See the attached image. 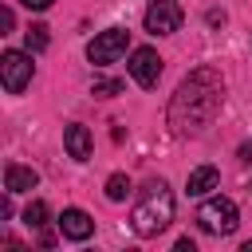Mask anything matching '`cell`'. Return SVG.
Here are the masks:
<instances>
[{"label": "cell", "mask_w": 252, "mask_h": 252, "mask_svg": "<svg viewBox=\"0 0 252 252\" xmlns=\"http://www.w3.org/2000/svg\"><path fill=\"white\" fill-rule=\"evenodd\" d=\"M220 102H224L220 71H213V67L189 71L181 79V87L173 91V98H169V126H173V134L189 138V134L209 130V122L217 118Z\"/></svg>", "instance_id": "1"}, {"label": "cell", "mask_w": 252, "mask_h": 252, "mask_svg": "<svg viewBox=\"0 0 252 252\" xmlns=\"http://www.w3.org/2000/svg\"><path fill=\"white\" fill-rule=\"evenodd\" d=\"M0 79H4V91H8V94H20V91L32 83V51L8 47V51L0 55Z\"/></svg>", "instance_id": "4"}, {"label": "cell", "mask_w": 252, "mask_h": 252, "mask_svg": "<svg viewBox=\"0 0 252 252\" xmlns=\"http://www.w3.org/2000/svg\"><path fill=\"white\" fill-rule=\"evenodd\" d=\"M59 232H63L67 240H87V236L94 232V220H91V213H83V209H63V213H59Z\"/></svg>", "instance_id": "8"}, {"label": "cell", "mask_w": 252, "mask_h": 252, "mask_svg": "<svg viewBox=\"0 0 252 252\" xmlns=\"http://www.w3.org/2000/svg\"><path fill=\"white\" fill-rule=\"evenodd\" d=\"M20 4H24L28 12H47V8L55 4V0H20Z\"/></svg>", "instance_id": "16"}, {"label": "cell", "mask_w": 252, "mask_h": 252, "mask_svg": "<svg viewBox=\"0 0 252 252\" xmlns=\"http://www.w3.org/2000/svg\"><path fill=\"white\" fill-rule=\"evenodd\" d=\"M24 224H28V228H43V224H47V205H43V201H32V205L24 209Z\"/></svg>", "instance_id": "14"}, {"label": "cell", "mask_w": 252, "mask_h": 252, "mask_svg": "<svg viewBox=\"0 0 252 252\" xmlns=\"http://www.w3.org/2000/svg\"><path fill=\"white\" fill-rule=\"evenodd\" d=\"M126 193H130V177L126 173H110L106 177V197L110 201H126Z\"/></svg>", "instance_id": "12"}, {"label": "cell", "mask_w": 252, "mask_h": 252, "mask_svg": "<svg viewBox=\"0 0 252 252\" xmlns=\"http://www.w3.org/2000/svg\"><path fill=\"white\" fill-rule=\"evenodd\" d=\"M12 24H16V16H12V8H4V12H0V28L12 32Z\"/></svg>", "instance_id": "17"}, {"label": "cell", "mask_w": 252, "mask_h": 252, "mask_svg": "<svg viewBox=\"0 0 252 252\" xmlns=\"http://www.w3.org/2000/svg\"><path fill=\"white\" fill-rule=\"evenodd\" d=\"M63 146H67V154H71L75 161H87L91 150H94V138H91V130H87L83 122H71V126L63 130Z\"/></svg>", "instance_id": "9"}, {"label": "cell", "mask_w": 252, "mask_h": 252, "mask_svg": "<svg viewBox=\"0 0 252 252\" xmlns=\"http://www.w3.org/2000/svg\"><path fill=\"white\" fill-rule=\"evenodd\" d=\"M126 43H130V35H126L122 28H106V32H98V35L87 43V59L98 63V67H106V63H114V59L126 51Z\"/></svg>", "instance_id": "5"}, {"label": "cell", "mask_w": 252, "mask_h": 252, "mask_svg": "<svg viewBox=\"0 0 252 252\" xmlns=\"http://www.w3.org/2000/svg\"><path fill=\"white\" fill-rule=\"evenodd\" d=\"M91 91H94L98 98H114V94L122 91V83H118V79H94V87H91Z\"/></svg>", "instance_id": "15"}, {"label": "cell", "mask_w": 252, "mask_h": 252, "mask_svg": "<svg viewBox=\"0 0 252 252\" xmlns=\"http://www.w3.org/2000/svg\"><path fill=\"white\" fill-rule=\"evenodd\" d=\"M130 79L138 83V87H158V79H161V55L154 51V47H134L130 51Z\"/></svg>", "instance_id": "7"}, {"label": "cell", "mask_w": 252, "mask_h": 252, "mask_svg": "<svg viewBox=\"0 0 252 252\" xmlns=\"http://www.w3.org/2000/svg\"><path fill=\"white\" fill-rule=\"evenodd\" d=\"M35 181H39V173L32 169V165H8L4 169V189L8 193H28V189H35Z\"/></svg>", "instance_id": "10"}, {"label": "cell", "mask_w": 252, "mask_h": 252, "mask_svg": "<svg viewBox=\"0 0 252 252\" xmlns=\"http://www.w3.org/2000/svg\"><path fill=\"white\" fill-rule=\"evenodd\" d=\"M197 224L209 236H228V232H236V205L228 197H209L197 209Z\"/></svg>", "instance_id": "3"}, {"label": "cell", "mask_w": 252, "mask_h": 252, "mask_svg": "<svg viewBox=\"0 0 252 252\" xmlns=\"http://www.w3.org/2000/svg\"><path fill=\"white\" fill-rule=\"evenodd\" d=\"M240 158H244V161H252V142H244V146H240Z\"/></svg>", "instance_id": "18"}, {"label": "cell", "mask_w": 252, "mask_h": 252, "mask_svg": "<svg viewBox=\"0 0 252 252\" xmlns=\"http://www.w3.org/2000/svg\"><path fill=\"white\" fill-rule=\"evenodd\" d=\"M181 20H185V12L177 0H154L146 8V32L150 35H173L181 28Z\"/></svg>", "instance_id": "6"}, {"label": "cell", "mask_w": 252, "mask_h": 252, "mask_svg": "<svg viewBox=\"0 0 252 252\" xmlns=\"http://www.w3.org/2000/svg\"><path fill=\"white\" fill-rule=\"evenodd\" d=\"M169 220H173V193H169V185L165 181H150L142 193H138V201H134V213H130V228L138 232V236H158V232H165L169 228Z\"/></svg>", "instance_id": "2"}, {"label": "cell", "mask_w": 252, "mask_h": 252, "mask_svg": "<svg viewBox=\"0 0 252 252\" xmlns=\"http://www.w3.org/2000/svg\"><path fill=\"white\" fill-rule=\"evenodd\" d=\"M24 43H28V51H32V55H35V51H43V47H47V28H43V24H32V28L24 32Z\"/></svg>", "instance_id": "13"}, {"label": "cell", "mask_w": 252, "mask_h": 252, "mask_svg": "<svg viewBox=\"0 0 252 252\" xmlns=\"http://www.w3.org/2000/svg\"><path fill=\"white\" fill-rule=\"evenodd\" d=\"M217 181H220V173H217L213 165H197V169L185 177V189H189V197H209V193L217 189Z\"/></svg>", "instance_id": "11"}]
</instances>
